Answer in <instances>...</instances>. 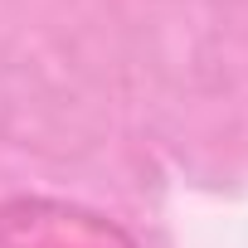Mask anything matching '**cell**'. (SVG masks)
I'll return each instance as SVG.
<instances>
[{
  "mask_svg": "<svg viewBox=\"0 0 248 248\" xmlns=\"http://www.w3.org/2000/svg\"><path fill=\"white\" fill-rule=\"evenodd\" d=\"M0 248H141V243L117 219L88 204L20 195L0 204Z\"/></svg>",
  "mask_w": 248,
  "mask_h": 248,
  "instance_id": "cell-1",
  "label": "cell"
}]
</instances>
